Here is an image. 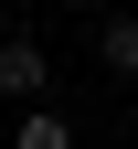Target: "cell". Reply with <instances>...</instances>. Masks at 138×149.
<instances>
[{
    "instance_id": "6da1fadb",
    "label": "cell",
    "mask_w": 138,
    "mask_h": 149,
    "mask_svg": "<svg viewBox=\"0 0 138 149\" xmlns=\"http://www.w3.org/2000/svg\"><path fill=\"white\" fill-rule=\"evenodd\" d=\"M43 85H53V53L32 43V32H11V43H0V96L11 107H43Z\"/></svg>"
},
{
    "instance_id": "7a4b0ae2",
    "label": "cell",
    "mask_w": 138,
    "mask_h": 149,
    "mask_svg": "<svg viewBox=\"0 0 138 149\" xmlns=\"http://www.w3.org/2000/svg\"><path fill=\"white\" fill-rule=\"evenodd\" d=\"M96 64L106 74H138V11H106V22H96Z\"/></svg>"
},
{
    "instance_id": "3957f363",
    "label": "cell",
    "mask_w": 138,
    "mask_h": 149,
    "mask_svg": "<svg viewBox=\"0 0 138 149\" xmlns=\"http://www.w3.org/2000/svg\"><path fill=\"white\" fill-rule=\"evenodd\" d=\"M11 149H74V128L53 117V107H21V139H11Z\"/></svg>"
}]
</instances>
